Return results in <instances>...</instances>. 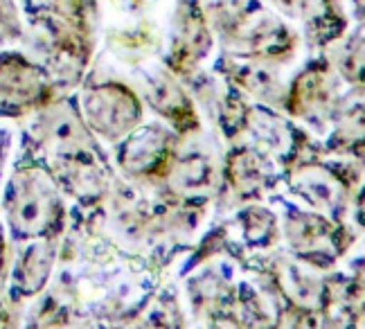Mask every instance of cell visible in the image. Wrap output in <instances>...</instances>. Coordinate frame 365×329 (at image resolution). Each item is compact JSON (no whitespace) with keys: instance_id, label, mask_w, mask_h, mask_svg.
Masks as SVG:
<instances>
[{"instance_id":"obj_1","label":"cell","mask_w":365,"mask_h":329,"mask_svg":"<svg viewBox=\"0 0 365 329\" xmlns=\"http://www.w3.org/2000/svg\"><path fill=\"white\" fill-rule=\"evenodd\" d=\"M273 3L291 14L296 19H307V21H314V19H325L327 14H341L343 9H339V0H273Z\"/></svg>"},{"instance_id":"obj_2","label":"cell","mask_w":365,"mask_h":329,"mask_svg":"<svg viewBox=\"0 0 365 329\" xmlns=\"http://www.w3.org/2000/svg\"><path fill=\"white\" fill-rule=\"evenodd\" d=\"M46 7H50L52 11H57L59 16H81L86 14L88 7L93 5V0H41Z\"/></svg>"},{"instance_id":"obj_3","label":"cell","mask_w":365,"mask_h":329,"mask_svg":"<svg viewBox=\"0 0 365 329\" xmlns=\"http://www.w3.org/2000/svg\"><path fill=\"white\" fill-rule=\"evenodd\" d=\"M0 32L19 34V14L14 0H0Z\"/></svg>"},{"instance_id":"obj_4","label":"cell","mask_w":365,"mask_h":329,"mask_svg":"<svg viewBox=\"0 0 365 329\" xmlns=\"http://www.w3.org/2000/svg\"><path fill=\"white\" fill-rule=\"evenodd\" d=\"M359 3H361V0H359Z\"/></svg>"}]
</instances>
